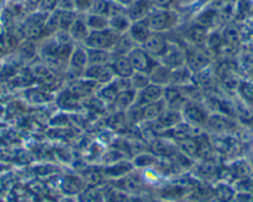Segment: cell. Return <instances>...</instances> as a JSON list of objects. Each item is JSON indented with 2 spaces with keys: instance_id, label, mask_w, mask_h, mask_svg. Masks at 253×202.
I'll return each mask as SVG.
<instances>
[{
  "instance_id": "30",
  "label": "cell",
  "mask_w": 253,
  "mask_h": 202,
  "mask_svg": "<svg viewBox=\"0 0 253 202\" xmlns=\"http://www.w3.org/2000/svg\"><path fill=\"white\" fill-rule=\"evenodd\" d=\"M152 149L154 154L158 155V157H174V154L177 153L176 145L174 147L169 142L163 139L155 140L152 145Z\"/></svg>"
},
{
  "instance_id": "12",
  "label": "cell",
  "mask_w": 253,
  "mask_h": 202,
  "mask_svg": "<svg viewBox=\"0 0 253 202\" xmlns=\"http://www.w3.org/2000/svg\"><path fill=\"white\" fill-rule=\"evenodd\" d=\"M209 33H210V30L199 25V24L194 23L193 25L187 28V30L185 31V40L189 42V45L204 48L205 47L206 40H208Z\"/></svg>"
},
{
  "instance_id": "2",
  "label": "cell",
  "mask_w": 253,
  "mask_h": 202,
  "mask_svg": "<svg viewBox=\"0 0 253 202\" xmlns=\"http://www.w3.org/2000/svg\"><path fill=\"white\" fill-rule=\"evenodd\" d=\"M185 66L193 75L204 71L211 66V57L204 48L193 45L185 46Z\"/></svg>"
},
{
  "instance_id": "1",
  "label": "cell",
  "mask_w": 253,
  "mask_h": 202,
  "mask_svg": "<svg viewBox=\"0 0 253 202\" xmlns=\"http://www.w3.org/2000/svg\"><path fill=\"white\" fill-rule=\"evenodd\" d=\"M145 20L152 33H165L176 25L177 14L171 9L153 8Z\"/></svg>"
},
{
  "instance_id": "3",
  "label": "cell",
  "mask_w": 253,
  "mask_h": 202,
  "mask_svg": "<svg viewBox=\"0 0 253 202\" xmlns=\"http://www.w3.org/2000/svg\"><path fill=\"white\" fill-rule=\"evenodd\" d=\"M119 35L121 34L109 28L106 30L89 31L88 36L82 42V45L86 48H94V50H112Z\"/></svg>"
},
{
  "instance_id": "20",
  "label": "cell",
  "mask_w": 253,
  "mask_h": 202,
  "mask_svg": "<svg viewBox=\"0 0 253 202\" xmlns=\"http://www.w3.org/2000/svg\"><path fill=\"white\" fill-rule=\"evenodd\" d=\"M87 56H88V66L111 65L114 58V55L112 53L111 50L87 48Z\"/></svg>"
},
{
  "instance_id": "31",
  "label": "cell",
  "mask_w": 253,
  "mask_h": 202,
  "mask_svg": "<svg viewBox=\"0 0 253 202\" xmlns=\"http://www.w3.org/2000/svg\"><path fill=\"white\" fill-rule=\"evenodd\" d=\"M235 195V190L227 184H217L213 187V197L217 202H231Z\"/></svg>"
},
{
  "instance_id": "17",
  "label": "cell",
  "mask_w": 253,
  "mask_h": 202,
  "mask_svg": "<svg viewBox=\"0 0 253 202\" xmlns=\"http://www.w3.org/2000/svg\"><path fill=\"white\" fill-rule=\"evenodd\" d=\"M69 34L75 43L77 42L82 45V42L86 40L87 36H88L89 34V29L88 26H87L86 21H84V14H80V15L77 16V19L74 21L71 28L69 29Z\"/></svg>"
},
{
  "instance_id": "23",
  "label": "cell",
  "mask_w": 253,
  "mask_h": 202,
  "mask_svg": "<svg viewBox=\"0 0 253 202\" xmlns=\"http://www.w3.org/2000/svg\"><path fill=\"white\" fill-rule=\"evenodd\" d=\"M167 108L165 103L162 101L154 102V103L147 104V106L142 107V121H148V123H152L155 121L159 118L160 114L163 113V111Z\"/></svg>"
},
{
  "instance_id": "18",
  "label": "cell",
  "mask_w": 253,
  "mask_h": 202,
  "mask_svg": "<svg viewBox=\"0 0 253 202\" xmlns=\"http://www.w3.org/2000/svg\"><path fill=\"white\" fill-rule=\"evenodd\" d=\"M170 72L171 70L168 69L167 66L162 65V63L157 62V65L152 69L149 72V80L150 83H154L160 87H167L170 84Z\"/></svg>"
},
{
  "instance_id": "47",
  "label": "cell",
  "mask_w": 253,
  "mask_h": 202,
  "mask_svg": "<svg viewBox=\"0 0 253 202\" xmlns=\"http://www.w3.org/2000/svg\"><path fill=\"white\" fill-rule=\"evenodd\" d=\"M58 10H75L74 0H57Z\"/></svg>"
},
{
  "instance_id": "22",
  "label": "cell",
  "mask_w": 253,
  "mask_h": 202,
  "mask_svg": "<svg viewBox=\"0 0 253 202\" xmlns=\"http://www.w3.org/2000/svg\"><path fill=\"white\" fill-rule=\"evenodd\" d=\"M112 67L114 70L116 77H124V79H130L134 74L132 65L126 56H114Z\"/></svg>"
},
{
  "instance_id": "37",
  "label": "cell",
  "mask_w": 253,
  "mask_h": 202,
  "mask_svg": "<svg viewBox=\"0 0 253 202\" xmlns=\"http://www.w3.org/2000/svg\"><path fill=\"white\" fill-rule=\"evenodd\" d=\"M221 34H222L223 42L227 43V45L233 46V47H235L236 43H238V41H240V31H238L237 28H235V26L232 25L226 26Z\"/></svg>"
},
{
  "instance_id": "53",
  "label": "cell",
  "mask_w": 253,
  "mask_h": 202,
  "mask_svg": "<svg viewBox=\"0 0 253 202\" xmlns=\"http://www.w3.org/2000/svg\"><path fill=\"white\" fill-rule=\"evenodd\" d=\"M252 194H253V190H252Z\"/></svg>"
},
{
  "instance_id": "29",
  "label": "cell",
  "mask_w": 253,
  "mask_h": 202,
  "mask_svg": "<svg viewBox=\"0 0 253 202\" xmlns=\"http://www.w3.org/2000/svg\"><path fill=\"white\" fill-rule=\"evenodd\" d=\"M218 20L217 10H212V9H205L204 11H201L198 15V18L195 19V24L204 26L208 30H211V28L216 25Z\"/></svg>"
},
{
  "instance_id": "49",
  "label": "cell",
  "mask_w": 253,
  "mask_h": 202,
  "mask_svg": "<svg viewBox=\"0 0 253 202\" xmlns=\"http://www.w3.org/2000/svg\"><path fill=\"white\" fill-rule=\"evenodd\" d=\"M126 202H142V200L139 197H128Z\"/></svg>"
},
{
  "instance_id": "28",
  "label": "cell",
  "mask_w": 253,
  "mask_h": 202,
  "mask_svg": "<svg viewBox=\"0 0 253 202\" xmlns=\"http://www.w3.org/2000/svg\"><path fill=\"white\" fill-rule=\"evenodd\" d=\"M205 125H208L209 128L212 129L213 131H217V133L227 131L231 126L228 119L226 118L223 114H220V113L209 114Z\"/></svg>"
},
{
  "instance_id": "26",
  "label": "cell",
  "mask_w": 253,
  "mask_h": 202,
  "mask_svg": "<svg viewBox=\"0 0 253 202\" xmlns=\"http://www.w3.org/2000/svg\"><path fill=\"white\" fill-rule=\"evenodd\" d=\"M119 91L117 88V86L114 84V82H111L108 84H104V86H101L97 91L96 96L103 102L107 106H113V103L116 102L117 96H118Z\"/></svg>"
},
{
  "instance_id": "19",
  "label": "cell",
  "mask_w": 253,
  "mask_h": 202,
  "mask_svg": "<svg viewBox=\"0 0 253 202\" xmlns=\"http://www.w3.org/2000/svg\"><path fill=\"white\" fill-rule=\"evenodd\" d=\"M137 46L138 45L133 41V39L130 38L129 34L124 33L118 36V39H117L116 43H114V46L112 47L111 51L114 56H126L133 48L137 47Z\"/></svg>"
},
{
  "instance_id": "21",
  "label": "cell",
  "mask_w": 253,
  "mask_h": 202,
  "mask_svg": "<svg viewBox=\"0 0 253 202\" xmlns=\"http://www.w3.org/2000/svg\"><path fill=\"white\" fill-rule=\"evenodd\" d=\"M135 101H137V91L126 89V91L119 92L113 106L117 112H126L130 107L134 106Z\"/></svg>"
},
{
  "instance_id": "5",
  "label": "cell",
  "mask_w": 253,
  "mask_h": 202,
  "mask_svg": "<svg viewBox=\"0 0 253 202\" xmlns=\"http://www.w3.org/2000/svg\"><path fill=\"white\" fill-rule=\"evenodd\" d=\"M126 57L129 60L134 72H143V74H149L158 62L157 58L149 55L142 46H137V47L133 48L126 55Z\"/></svg>"
},
{
  "instance_id": "46",
  "label": "cell",
  "mask_w": 253,
  "mask_h": 202,
  "mask_svg": "<svg viewBox=\"0 0 253 202\" xmlns=\"http://www.w3.org/2000/svg\"><path fill=\"white\" fill-rule=\"evenodd\" d=\"M102 180V175L97 171H91L86 175V182L89 185H98Z\"/></svg>"
},
{
  "instance_id": "6",
  "label": "cell",
  "mask_w": 253,
  "mask_h": 202,
  "mask_svg": "<svg viewBox=\"0 0 253 202\" xmlns=\"http://www.w3.org/2000/svg\"><path fill=\"white\" fill-rule=\"evenodd\" d=\"M182 121H186L193 125H205L206 121H208V112H206V107L201 106L199 102L196 101H186L181 109Z\"/></svg>"
},
{
  "instance_id": "40",
  "label": "cell",
  "mask_w": 253,
  "mask_h": 202,
  "mask_svg": "<svg viewBox=\"0 0 253 202\" xmlns=\"http://www.w3.org/2000/svg\"><path fill=\"white\" fill-rule=\"evenodd\" d=\"M199 175H200L203 179L208 180V179H211L212 176H215V175H217V166H216V164H213L211 160H205L204 162V164H201L200 166H199Z\"/></svg>"
},
{
  "instance_id": "15",
  "label": "cell",
  "mask_w": 253,
  "mask_h": 202,
  "mask_svg": "<svg viewBox=\"0 0 253 202\" xmlns=\"http://www.w3.org/2000/svg\"><path fill=\"white\" fill-rule=\"evenodd\" d=\"M181 112L176 111V109L165 108L164 111H163V113L159 116V118H158L154 123H157L160 128L169 130V129L174 128L175 125H177V124L181 123Z\"/></svg>"
},
{
  "instance_id": "7",
  "label": "cell",
  "mask_w": 253,
  "mask_h": 202,
  "mask_svg": "<svg viewBox=\"0 0 253 202\" xmlns=\"http://www.w3.org/2000/svg\"><path fill=\"white\" fill-rule=\"evenodd\" d=\"M88 67V56H87V48L84 45H75L69 61H67V71L72 72L77 79L84 76V71Z\"/></svg>"
},
{
  "instance_id": "9",
  "label": "cell",
  "mask_w": 253,
  "mask_h": 202,
  "mask_svg": "<svg viewBox=\"0 0 253 202\" xmlns=\"http://www.w3.org/2000/svg\"><path fill=\"white\" fill-rule=\"evenodd\" d=\"M99 84H97L96 82L91 81L88 79H84V77H80V79L75 80L71 84H70V88L67 91L72 94L76 99L80 98H87L89 96H94L97 93L99 88Z\"/></svg>"
},
{
  "instance_id": "24",
  "label": "cell",
  "mask_w": 253,
  "mask_h": 202,
  "mask_svg": "<svg viewBox=\"0 0 253 202\" xmlns=\"http://www.w3.org/2000/svg\"><path fill=\"white\" fill-rule=\"evenodd\" d=\"M119 184L122 185L121 189L129 194H138L143 189V180L140 176L133 175L132 172L126 174V176L119 179Z\"/></svg>"
},
{
  "instance_id": "13",
  "label": "cell",
  "mask_w": 253,
  "mask_h": 202,
  "mask_svg": "<svg viewBox=\"0 0 253 202\" xmlns=\"http://www.w3.org/2000/svg\"><path fill=\"white\" fill-rule=\"evenodd\" d=\"M153 9L152 3L149 0H134L128 8H126V15L130 21L144 20Z\"/></svg>"
},
{
  "instance_id": "4",
  "label": "cell",
  "mask_w": 253,
  "mask_h": 202,
  "mask_svg": "<svg viewBox=\"0 0 253 202\" xmlns=\"http://www.w3.org/2000/svg\"><path fill=\"white\" fill-rule=\"evenodd\" d=\"M185 57H186L185 46H181L180 43L175 42V41H169L165 51L157 58V60L158 62L167 66L168 69L171 70L180 67V66H184Z\"/></svg>"
},
{
  "instance_id": "25",
  "label": "cell",
  "mask_w": 253,
  "mask_h": 202,
  "mask_svg": "<svg viewBox=\"0 0 253 202\" xmlns=\"http://www.w3.org/2000/svg\"><path fill=\"white\" fill-rule=\"evenodd\" d=\"M84 21L88 26L89 31L106 30L109 28V20L107 15H97V14H84Z\"/></svg>"
},
{
  "instance_id": "10",
  "label": "cell",
  "mask_w": 253,
  "mask_h": 202,
  "mask_svg": "<svg viewBox=\"0 0 253 202\" xmlns=\"http://www.w3.org/2000/svg\"><path fill=\"white\" fill-rule=\"evenodd\" d=\"M168 42H169V40L164 35V33H152L149 38L145 40V42L143 43L142 47L153 57L158 58L165 51Z\"/></svg>"
},
{
  "instance_id": "27",
  "label": "cell",
  "mask_w": 253,
  "mask_h": 202,
  "mask_svg": "<svg viewBox=\"0 0 253 202\" xmlns=\"http://www.w3.org/2000/svg\"><path fill=\"white\" fill-rule=\"evenodd\" d=\"M109 29H112L113 31L118 34H124L128 33L130 25H132V21L128 18L126 13L124 14H118V15L109 16Z\"/></svg>"
},
{
  "instance_id": "45",
  "label": "cell",
  "mask_w": 253,
  "mask_h": 202,
  "mask_svg": "<svg viewBox=\"0 0 253 202\" xmlns=\"http://www.w3.org/2000/svg\"><path fill=\"white\" fill-rule=\"evenodd\" d=\"M93 0H74L75 10L80 14H86Z\"/></svg>"
},
{
  "instance_id": "35",
  "label": "cell",
  "mask_w": 253,
  "mask_h": 202,
  "mask_svg": "<svg viewBox=\"0 0 253 202\" xmlns=\"http://www.w3.org/2000/svg\"><path fill=\"white\" fill-rule=\"evenodd\" d=\"M130 171H132V166H130V164H126V162L114 164L104 170L107 176L114 177V179H118V180L121 179V177L126 176V174H129Z\"/></svg>"
},
{
  "instance_id": "8",
  "label": "cell",
  "mask_w": 253,
  "mask_h": 202,
  "mask_svg": "<svg viewBox=\"0 0 253 202\" xmlns=\"http://www.w3.org/2000/svg\"><path fill=\"white\" fill-rule=\"evenodd\" d=\"M82 77L96 82L99 86H104L113 82V80L116 79V74L111 63V65L103 66H88Z\"/></svg>"
},
{
  "instance_id": "14",
  "label": "cell",
  "mask_w": 253,
  "mask_h": 202,
  "mask_svg": "<svg viewBox=\"0 0 253 202\" xmlns=\"http://www.w3.org/2000/svg\"><path fill=\"white\" fill-rule=\"evenodd\" d=\"M128 34H129L130 38L133 39V41H134L138 46H142L143 43L145 42V40L149 38L152 31H150L149 26H148L147 20L144 19V20L133 21L129 30H128Z\"/></svg>"
},
{
  "instance_id": "52",
  "label": "cell",
  "mask_w": 253,
  "mask_h": 202,
  "mask_svg": "<svg viewBox=\"0 0 253 202\" xmlns=\"http://www.w3.org/2000/svg\"><path fill=\"white\" fill-rule=\"evenodd\" d=\"M63 202H74V201H72V200H65Z\"/></svg>"
},
{
  "instance_id": "41",
  "label": "cell",
  "mask_w": 253,
  "mask_h": 202,
  "mask_svg": "<svg viewBox=\"0 0 253 202\" xmlns=\"http://www.w3.org/2000/svg\"><path fill=\"white\" fill-rule=\"evenodd\" d=\"M238 93L241 94L242 99L248 103H253V83L247 81H241L238 86Z\"/></svg>"
},
{
  "instance_id": "48",
  "label": "cell",
  "mask_w": 253,
  "mask_h": 202,
  "mask_svg": "<svg viewBox=\"0 0 253 202\" xmlns=\"http://www.w3.org/2000/svg\"><path fill=\"white\" fill-rule=\"evenodd\" d=\"M114 3H117V4H119V5H122V6H124V8H128V6L130 5V4L133 3V1H134V0H113Z\"/></svg>"
},
{
  "instance_id": "43",
  "label": "cell",
  "mask_w": 253,
  "mask_h": 202,
  "mask_svg": "<svg viewBox=\"0 0 253 202\" xmlns=\"http://www.w3.org/2000/svg\"><path fill=\"white\" fill-rule=\"evenodd\" d=\"M157 162H158V159L155 157H153V155L143 154V155H139V157L135 158L134 165L138 167H149V166H152V165L157 164Z\"/></svg>"
},
{
  "instance_id": "44",
  "label": "cell",
  "mask_w": 253,
  "mask_h": 202,
  "mask_svg": "<svg viewBox=\"0 0 253 202\" xmlns=\"http://www.w3.org/2000/svg\"><path fill=\"white\" fill-rule=\"evenodd\" d=\"M38 10L43 14H50L52 11L57 10V0H40Z\"/></svg>"
},
{
  "instance_id": "33",
  "label": "cell",
  "mask_w": 253,
  "mask_h": 202,
  "mask_svg": "<svg viewBox=\"0 0 253 202\" xmlns=\"http://www.w3.org/2000/svg\"><path fill=\"white\" fill-rule=\"evenodd\" d=\"M228 174L237 180L247 179L251 174V165H248L243 160H238L228 167Z\"/></svg>"
},
{
  "instance_id": "51",
  "label": "cell",
  "mask_w": 253,
  "mask_h": 202,
  "mask_svg": "<svg viewBox=\"0 0 253 202\" xmlns=\"http://www.w3.org/2000/svg\"><path fill=\"white\" fill-rule=\"evenodd\" d=\"M251 162H252V167H253V153L252 155H251Z\"/></svg>"
},
{
  "instance_id": "34",
  "label": "cell",
  "mask_w": 253,
  "mask_h": 202,
  "mask_svg": "<svg viewBox=\"0 0 253 202\" xmlns=\"http://www.w3.org/2000/svg\"><path fill=\"white\" fill-rule=\"evenodd\" d=\"M43 29H45V36L53 35L56 31L60 30V10L58 9L48 14L43 24Z\"/></svg>"
},
{
  "instance_id": "16",
  "label": "cell",
  "mask_w": 253,
  "mask_h": 202,
  "mask_svg": "<svg viewBox=\"0 0 253 202\" xmlns=\"http://www.w3.org/2000/svg\"><path fill=\"white\" fill-rule=\"evenodd\" d=\"M194 83V75L189 71L186 66H180L176 69H171L170 72V84L176 87H185Z\"/></svg>"
},
{
  "instance_id": "42",
  "label": "cell",
  "mask_w": 253,
  "mask_h": 202,
  "mask_svg": "<svg viewBox=\"0 0 253 202\" xmlns=\"http://www.w3.org/2000/svg\"><path fill=\"white\" fill-rule=\"evenodd\" d=\"M63 189L66 190V192H69V194H76L82 189V182L77 177L69 176L63 181Z\"/></svg>"
},
{
  "instance_id": "32",
  "label": "cell",
  "mask_w": 253,
  "mask_h": 202,
  "mask_svg": "<svg viewBox=\"0 0 253 202\" xmlns=\"http://www.w3.org/2000/svg\"><path fill=\"white\" fill-rule=\"evenodd\" d=\"M176 148H179L180 153L185 157H198V143H196L195 138H186V139L177 140Z\"/></svg>"
},
{
  "instance_id": "36",
  "label": "cell",
  "mask_w": 253,
  "mask_h": 202,
  "mask_svg": "<svg viewBox=\"0 0 253 202\" xmlns=\"http://www.w3.org/2000/svg\"><path fill=\"white\" fill-rule=\"evenodd\" d=\"M79 15L76 10H60V30L69 31Z\"/></svg>"
},
{
  "instance_id": "39",
  "label": "cell",
  "mask_w": 253,
  "mask_h": 202,
  "mask_svg": "<svg viewBox=\"0 0 253 202\" xmlns=\"http://www.w3.org/2000/svg\"><path fill=\"white\" fill-rule=\"evenodd\" d=\"M109 0H93L89 5L87 13L97 14V15H107L108 16Z\"/></svg>"
},
{
  "instance_id": "38",
  "label": "cell",
  "mask_w": 253,
  "mask_h": 202,
  "mask_svg": "<svg viewBox=\"0 0 253 202\" xmlns=\"http://www.w3.org/2000/svg\"><path fill=\"white\" fill-rule=\"evenodd\" d=\"M129 80L130 84H132V88L137 92H139L140 89H143L150 83L149 75L143 74V72H134Z\"/></svg>"
},
{
  "instance_id": "11",
  "label": "cell",
  "mask_w": 253,
  "mask_h": 202,
  "mask_svg": "<svg viewBox=\"0 0 253 202\" xmlns=\"http://www.w3.org/2000/svg\"><path fill=\"white\" fill-rule=\"evenodd\" d=\"M163 92H164V87L157 86L154 83H149L147 87H144L139 92H137V101H135V104L140 107H144L147 104L162 101Z\"/></svg>"
},
{
  "instance_id": "50",
  "label": "cell",
  "mask_w": 253,
  "mask_h": 202,
  "mask_svg": "<svg viewBox=\"0 0 253 202\" xmlns=\"http://www.w3.org/2000/svg\"><path fill=\"white\" fill-rule=\"evenodd\" d=\"M250 76H251V79H252V81H253V70L250 72Z\"/></svg>"
}]
</instances>
